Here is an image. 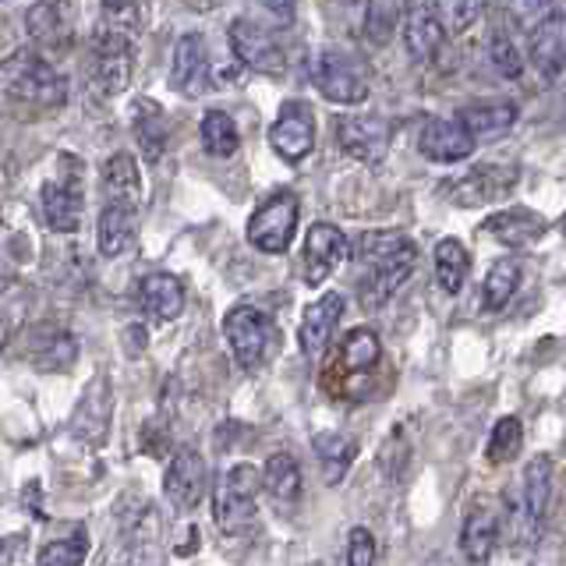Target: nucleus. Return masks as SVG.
<instances>
[{"label": "nucleus", "instance_id": "obj_1", "mask_svg": "<svg viewBox=\"0 0 566 566\" xmlns=\"http://www.w3.org/2000/svg\"><path fill=\"white\" fill-rule=\"evenodd\" d=\"M0 88L14 99L35 106V111H53L67 103V78L46 57L32 50H14L0 61Z\"/></svg>", "mask_w": 566, "mask_h": 566}, {"label": "nucleus", "instance_id": "obj_2", "mask_svg": "<svg viewBox=\"0 0 566 566\" xmlns=\"http://www.w3.org/2000/svg\"><path fill=\"white\" fill-rule=\"evenodd\" d=\"M259 492H262V471L252 464H234L217 485L212 495V517L227 535H241L259 517Z\"/></svg>", "mask_w": 566, "mask_h": 566}, {"label": "nucleus", "instance_id": "obj_3", "mask_svg": "<svg viewBox=\"0 0 566 566\" xmlns=\"http://www.w3.org/2000/svg\"><path fill=\"white\" fill-rule=\"evenodd\" d=\"M548 500H553V457L538 453L527 460L521 492H517V500H513V538L531 545L542 535Z\"/></svg>", "mask_w": 566, "mask_h": 566}, {"label": "nucleus", "instance_id": "obj_4", "mask_svg": "<svg viewBox=\"0 0 566 566\" xmlns=\"http://www.w3.org/2000/svg\"><path fill=\"white\" fill-rule=\"evenodd\" d=\"M85 212V177L75 156H61L57 174L43 185V217L57 234H75Z\"/></svg>", "mask_w": 566, "mask_h": 566}, {"label": "nucleus", "instance_id": "obj_5", "mask_svg": "<svg viewBox=\"0 0 566 566\" xmlns=\"http://www.w3.org/2000/svg\"><path fill=\"white\" fill-rule=\"evenodd\" d=\"M312 82L329 103L358 106L368 99V75H365L361 61L350 57V53H344V50H336V46H326V50L315 53Z\"/></svg>", "mask_w": 566, "mask_h": 566}, {"label": "nucleus", "instance_id": "obj_6", "mask_svg": "<svg viewBox=\"0 0 566 566\" xmlns=\"http://www.w3.org/2000/svg\"><path fill=\"white\" fill-rule=\"evenodd\" d=\"M223 336H227V344H230V354H234V361L244 371L262 368L265 358H270V350H273V340H276L273 323L259 308H252V305H238V308L227 312Z\"/></svg>", "mask_w": 566, "mask_h": 566}, {"label": "nucleus", "instance_id": "obj_7", "mask_svg": "<svg viewBox=\"0 0 566 566\" xmlns=\"http://www.w3.org/2000/svg\"><path fill=\"white\" fill-rule=\"evenodd\" d=\"M135 64V43L124 29H96L93 35V64H88V78H93L99 96H117L132 78Z\"/></svg>", "mask_w": 566, "mask_h": 566}, {"label": "nucleus", "instance_id": "obj_8", "mask_svg": "<svg viewBox=\"0 0 566 566\" xmlns=\"http://www.w3.org/2000/svg\"><path fill=\"white\" fill-rule=\"evenodd\" d=\"M297 217H301L297 195L276 191L252 212V220H248V241L265 255L287 252L294 241V230H297Z\"/></svg>", "mask_w": 566, "mask_h": 566}, {"label": "nucleus", "instance_id": "obj_9", "mask_svg": "<svg viewBox=\"0 0 566 566\" xmlns=\"http://www.w3.org/2000/svg\"><path fill=\"white\" fill-rule=\"evenodd\" d=\"M447 22H442L439 0H403V14H400V40L407 57L415 64L432 61L436 53L447 43Z\"/></svg>", "mask_w": 566, "mask_h": 566}, {"label": "nucleus", "instance_id": "obj_10", "mask_svg": "<svg viewBox=\"0 0 566 566\" xmlns=\"http://www.w3.org/2000/svg\"><path fill=\"white\" fill-rule=\"evenodd\" d=\"M517 170L503 167V164H482L468 170L464 177H453V181L442 185V195L460 206V209H478V206H489V202H503L506 195L517 188Z\"/></svg>", "mask_w": 566, "mask_h": 566}, {"label": "nucleus", "instance_id": "obj_11", "mask_svg": "<svg viewBox=\"0 0 566 566\" xmlns=\"http://www.w3.org/2000/svg\"><path fill=\"white\" fill-rule=\"evenodd\" d=\"M114 566H164V521L156 506H142L124 521Z\"/></svg>", "mask_w": 566, "mask_h": 566}, {"label": "nucleus", "instance_id": "obj_12", "mask_svg": "<svg viewBox=\"0 0 566 566\" xmlns=\"http://www.w3.org/2000/svg\"><path fill=\"white\" fill-rule=\"evenodd\" d=\"M227 40H230V50H234V57L244 67L262 71V75H280L283 64H287L280 43L273 40V32L252 22V18H234L227 29Z\"/></svg>", "mask_w": 566, "mask_h": 566}, {"label": "nucleus", "instance_id": "obj_13", "mask_svg": "<svg viewBox=\"0 0 566 566\" xmlns=\"http://www.w3.org/2000/svg\"><path fill=\"white\" fill-rule=\"evenodd\" d=\"M270 146L287 164H301L315 149V114L305 99H291L280 106V117L270 128Z\"/></svg>", "mask_w": 566, "mask_h": 566}, {"label": "nucleus", "instance_id": "obj_14", "mask_svg": "<svg viewBox=\"0 0 566 566\" xmlns=\"http://www.w3.org/2000/svg\"><path fill=\"white\" fill-rule=\"evenodd\" d=\"M415 262H418V248H403V252H397L394 259H382L376 265H368V273L361 276L358 283V301H361V308L365 312H376L382 308L389 297H394L407 276L415 273Z\"/></svg>", "mask_w": 566, "mask_h": 566}, {"label": "nucleus", "instance_id": "obj_15", "mask_svg": "<svg viewBox=\"0 0 566 566\" xmlns=\"http://www.w3.org/2000/svg\"><path fill=\"white\" fill-rule=\"evenodd\" d=\"M336 142L350 159L361 164H379L389 153V124L382 117L340 114L336 117Z\"/></svg>", "mask_w": 566, "mask_h": 566}, {"label": "nucleus", "instance_id": "obj_16", "mask_svg": "<svg viewBox=\"0 0 566 566\" xmlns=\"http://www.w3.org/2000/svg\"><path fill=\"white\" fill-rule=\"evenodd\" d=\"M164 492H167V500L174 510H195L202 503V495H206V460L199 450H191V447H181L174 453L170 460V468L164 474Z\"/></svg>", "mask_w": 566, "mask_h": 566}, {"label": "nucleus", "instance_id": "obj_17", "mask_svg": "<svg viewBox=\"0 0 566 566\" xmlns=\"http://www.w3.org/2000/svg\"><path fill=\"white\" fill-rule=\"evenodd\" d=\"M170 85L188 99H199L209 88V43L206 35L188 32L174 46L170 61Z\"/></svg>", "mask_w": 566, "mask_h": 566}, {"label": "nucleus", "instance_id": "obj_18", "mask_svg": "<svg viewBox=\"0 0 566 566\" xmlns=\"http://www.w3.org/2000/svg\"><path fill=\"white\" fill-rule=\"evenodd\" d=\"M418 149L424 159H432V164H460V159H468L478 149V142L457 117L453 120L436 117L421 128Z\"/></svg>", "mask_w": 566, "mask_h": 566}, {"label": "nucleus", "instance_id": "obj_19", "mask_svg": "<svg viewBox=\"0 0 566 566\" xmlns=\"http://www.w3.org/2000/svg\"><path fill=\"white\" fill-rule=\"evenodd\" d=\"M344 255H347L344 230L333 227V223H315L305 234V283L308 287L326 283Z\"/></svg>", "mask_w": 566, "mask_h": 566}, {"label": "nucleus", "instance_id": "obj_20", "mask_svg": "<svg viewBox=\"0 0 566 566\" xmlns=\"http://www.w3.org/2000/svg\"><path fill=\"white\" fill-rule=\"evenodd\" d=\"M25 29L40 46L64 50L75 35V8L71 0H35L25 14Z\"/></svg>", "mask_w": 566, "mask_h": 566}, {"label": "nucleus", "instance_id": "obj_21", "mask_svg": "<svg viewBox=\"0 0 566 566\" xmlns=\"http://www.w3.org/2000/svg\"><path fill=\"white\" fill-rule=\"evenodd\" d=\"M340 315H344L340 291H329L305 308V315H301V329H297V344H301V354H305V358H318V354L326 350L336 323H340Z\"/></svg>", "mask_w": 566, "mask_h": 566}, {"label": "nucleus", "instance_id": "obj_22", "mask_svg": "<svg viewBox=\"0 0 566 566\" xmlns=\"http://www.w3.org/2000/svg\"><path fill=\"white\" fill-rule=\"evenodd\" d=\"M482 230L506 248H531L548 230V223L542 212L527 209V206H513V209L492 212V217L482 223Z\"/></svg>", "mask_w": 566, "mask_h": 566}, {"label": "nucleus", "instance_id": "obj_23", "mask_svg": "<svg viewBox=\"0 0 566 566\" xmlns=\"http://www.w3.org/2000/svg\"><path fill=\"white\" fill-rule=\"evenodd\" d=\"M517 103L510 99H482L471 103L457 114V120L474 135V142H489V138H503L513 124H517Z\"/></svg>", "mask_w": 566, "mask_h": 566}, {"label": "nucleus", "instance_id": "obj_24", "mask_svg": "<svg viewBox=\"0 0 566 566\" xmlns=\"http://www.w3.org/2000/svg\"><path fill=\"white\" fill-rule=\"evenodd\" d=\"M138 301L153 323H174L185 312V287L170 273H149L138 283Z\"/></svg>", "mask_w": 566, "mask_h": 566}, {"label": "nucleus", "instance_id": "obj_25", "mask_svg": "<svg viewBox=\"0 0 566 566\" xmlns=\"http://www.w3.org/2000/svg\"><path fill=\"white\" fill-rule=\"evenodd\" d=\"M527 57L538 67V75L559 78L566 71L563 57V11H553L545 22L527 35Z\"/></svg>", "mask_w": 566, "mask_h": 566}, {"label": "nucleus", "instance_id": "obj_26", "mask_svg": "<svg viewBox=\"0 0 566 566\" xmlns=\"http://www.w3.org/2000/svg\"><path fill=\"white\" fill-rule=\"evenodd\" d=\"M135 230H138V209L106 202L103 212H99V223H96L99 255H106V259L124 255L135 244Z\"/></svg>", "mask_w": 566, "mask_h": 566}, {"label": "nucleus", "instance_id": "obj_27", "mask_svg": "<svg viewBox=\"0 0 566 566\" xmlns=\"http://www.w3.org/2000/svg\"><path fill=\"white\" fill-rule=\"evenodd\" d=\"M262 489L276 506H294L301 500V489H305V474L294 453H273L262 464Z\"/></svg>", "mask_w": 566, "mask_h": 566}, {"label": "nucleus", "instance_id": "obj_28", "mask_svg": "<svg viewBox=\"0 0 566 566\" xmlns=\"http://www.w3.org/2000/svg\"><path fill=\"white\" fill-rule=\"evenodd\" d=\"M103 195L111 206H132L138 209L142 202V177H138V164L135 156L117 153L103 164Z\"/></svg>", "mask_w": 566, "mask_h": 566}, {"label": "nucleus", "instance_id": "obj_29", "mask_svg": "<svg viewBox=\"0 0 566 566\" xmlns=\"http://www.w3.org/2000/svg\"><path fill=\"white\" fill-rule=\"evenodd\" d=\"M132 132H135V142H138L142 156H146L149 164H156V159L164 156L167 138H170V132H167V117H164V111H159V103H153V99H138V103L132 106Z\"/></svg>", "mask_w": 566, "mask_h": 566}, {"label": "nucleus", "instance_id": "obj_30", "mask_svg": "<svg viewBox=\"0 0 566 566\" xmlns=\"http://www.w3.org/2000/svg\"><path fill=\"white\" fill-rule=\"evenodd\" d=\"M312 450L318 457V468H323L326 485H336V482H344V474L350 471L354 457H358V442H354L350 436H340V432H318L312 439Z\"/></svg>", "mask_w": 566, "mask_h": 566}, {"label": "nucleus", "instance_id": "obj_31", "mask_svg": "<svg viewBox=\"0 0 566 566\" xmlns=\"http://www.w3.org/2000/svg\"><path fill=\"white\" fill-rule=\"evenodd\" d=\"M495 542H500V521H495L492 510H471L464 531H460V548L471 563H485L495 553Z\"/></svg>", "mask_w": 566, "mask_h": 566}, {"label": "nucleus", "instance_id": "obj_32", "mask_svg": "<svg viewBox=\"0 0 566 566\" xmlns=\"http://www.w3.org/2000/svg\"><path fill=\"white\" fill-rule=\"evenodd\" d=\"M521 287V262L517 259H495L482 283V305L485 312H503L510 297Z\"/></svg>", "mask_w": 566, "mask_h": 566}, {"label": "nucleus", "instance_id": "obj_33", "mask_svg": "<svg viewBox=\"0 0 566 566\" xmlns=\"http://www.w3.org/2000/svg\"><path fill=\"white\" fill-rule=\"evenodd\" d=\"M468 273H471L468 248L460 244L457 238H442L436 244V280H439V287L447 294H457L460 287H464Z\"/></svg>", "mask_w": 566, "mask_h": 566}, {"label": "nucleus", "instance_id": "obj_34", "mask_svg": "<svg viewBox=\"0 0 566 566\" xmlns=\"http://www.w3.org/2000/svg\"><path fill=\"white\" fill-rule=\"evenodd\" d=\"M88 556V531L85 527H71L67 535L50 538L40 556H35V566H82Z\"/></svg>", "mask_w": 566, "mask_h": 566}, {"label": "nucleus", "instance_id": "obj_35", "mask_svg": "<svg viewBox=\"0 0 566 566\" xmlns=\"http://www.w3.org/2000/svg\"><path fill=\"white\" fill-rule=\"evenodd\" d=\"M199 132H202V149H206L209 156L227 159V156H234L238 146H241L238 124H234V117L223 114V111H209V114L202 117V128H199Z\"/></svg>", "mask_w": 566, "mask_h": 566}, {"label": "nucleus", "instance_id": "obj_36", "mask_svg": "<svg viewBox=\"0 0 566 566\" xmlns=\"http://www.w3.org/2000/svg\"><path fill=\"white\" fill-rule=\"evenodd\" d=\"M521 442H524V424L517 418H500L485 442V460L489 464H506V460L521 453Z\"/></svg>", "mask_w": 566, "mask_h": 566}, {"label": "nucleus", "instance_id": "obj_37", "mask_svg": "<svg viewBox=\"0 0 566 566\" xmlns=\"http://www.w3.org/2000/svg\"><path fill=\"white\" fill-rule=\"evenodd\" d=\"M415 241L403 238L400 230H371V234H361L358 241V262L365 265H376L382 259H394L403 248H411Z\"/></svg>", "mask_w": 566, "mask_h": 566}, {"label": "nucleus", "instance_id": "obj_38", "mask_svg": "<svg viewBox=\"0 0 566 566\" xmlns=\"http://www.w3.org/2000/svg\"><path fill=\"white\" fill-rule=\"evenodd\" d=\"M379 354H382L379 336L371 333V329L358 326V329H350V333H347V340H344V365H347L350 371H368V368H376Z\"/></svg>", "mask_w": 566, "mask_h": 566}, {"label": "nucleus", "instance_id": "obj_39", "mask_svg": "<svg viewBox=\"0 0 566 566\" xmlns=\"http://www.w3.org/2000/svg\"><path fill=\"white\" fill-rule=\"evenodd\" d=\"M489 61L492 67L500 71L503 78H521L524 75V53L517 50V40L510 32H495L492 43H489Z\"/></svg>", "mask_w": 566, "mask_h": 566}, {"label": "nucleus", "instance_id": "obj_40", "mask_svg": "<svg viewBox=\"0 0 566 566\" xmlns=\"http://www.w3.org/2000/svg\"><path fill=\"white\" fill-rule=\"evenodd\" d=\"M553 0H506V14H510V25L517 29L521 35L535 32L548 14H553Z\"/></svg>", "mask_w": 566, "mask_h": 566}, {"label": "nucleus", "instance_id": "obj_41", "mask_svg": "<svg viewBox=\"0 0 566 566\" xmlns=\"http://www.w3.org/2000/svg\"><path fill=\"white\" fill-rule=\"evenodd\" d=\"M407 457H411V447H407L403 429H394L379 447V471L386 478H400L407 471Z\"/></svg>", "mask_w": 566, "mask_h": 566}, {"label": "nucleus", "instance_id": "obj_42", "mask_svg": "<svg viewBox=\"0 0 566 566\" xmlns=\"http://www.w3.org/2000/svg\"><path fill=\"white\" fill-rule=\"evenodd\" d=\"M485 0H439L442 22H447L450 32H468L478 18H482Z\"/></svg>", "mask_w": 566, "mask_h": 566}, {"label": "nucleus", "instance_id": "obj_43", "mask_svg": "<svg viewBox=\"0 0 566 566\" xmlns=\"http://www.w3.org/2000/svg\"><path fill=\"white\" fill-rule=\"evenodd\" d=\"M389 29H394V8H389L386 0H371L365 14V35L371 43H386Z\"/></svg>", "mask_w": 566, "mask_h": 566}, {"label": "nucleus", "instance_id": "obj_44", "mask_svg": "<svg viewBox=\"0 0 566 566\" xmlns=\"http://www.w3.org/2000/svg\"><path fill=\"white\" fill-rule=\"evenodd\" d=\"M347 566H376V538L368 527H354L347 535Z\"/></svg>", "mask_w": 566, "mask_h": 566}, {"label": "nucleus", "instance_id": "obj_45", "mask_svg": "<svg viewBox=\"0 0 566 566\" xmlns=\"http://www.w3.org/2000/svg\"><path fill=\"white\" fill-rule=\"evenodd\" d=\"M259 8L270 14L276 25H291L297 14V0H259Z\"/></svg>", "mask_w": 566, "mask_h": 566}, {"label": "nucleus", "instance_id": "obj_46", "mask_svg": "<svg viewBox=\"0 0 566 566\" xmlns=\"http://www.w3.org/2000/svg\"><path fill=\"white\" fill-rule=\"evenodd\" d=\"M103 8H106V14H128L132 8H135V0H103Z\"/></svg>", "mask_w": 566, "mask_h": 566}, {"label": "nucleus", "instance_id": "obj_47", "mask_svg": "<svg viewBox=\"0 0 566 566\" xmlns=\"http://www.w3.org/2000/svg\"><path fill=\"white\" fill-rule=\"evenodd\" d=\"M188 4H191L195 11H212V8H220L223 0H188Z\"/></svg>", "mask_w": 566, "mask_h": 566}, {"label": "nucleus", "instance_id": "obj_48", "mask_svg": "<svg viewBox=\"0 0 566 566\" xmlns=\"http://www.w3.org/2000/svg\"><path fill=\"white\" fill-rule=\"evenodd\" d=\"M563 57H566V14H563Z\"/></svg>", "mask_w": 566, "mask_h": 566}]
</instances>
